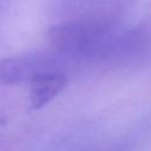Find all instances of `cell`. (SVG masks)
I'll use <instances>...</instances> for the list:
<instances>
[{"label":"cell","mask_w":151,"mask_h":151,"mask_svg":"<svg viewBox=\"0 0 151 151\" xmlns=\"http://www.w3.org/2000/svg\"><path fill=\"white\" fill-rule=\"evenodd\" d=\"M46 35L48 42L64 55L109 58L120 33L109 20L88 18L54 25L48 28Z\"/></svg>","instance_id":"obj_1"},{"label":"cell","mask_w":151,"mask_h":151,"mask_svg":"<svg viewBox=\"0 0 151 151\" xmlns=\"http://www.w3.org/2000/svg\"><path fill=\"white\" fill-rule=\"evenodd\" d=\"M58 70L57 60L42 53H26L0 60V84L14 85L31 81L37 74Z\"/></svg>","instance_id":"obj_2"},{"label":"cell","mask_w":151,"mask_h":151,"mask_svg":"<svg viewBox=\"0 0 151 151\" xmlns=\"http://www.w3.org/2000/svg\"><path fill=\"white\" fill-rule=\"evenodd\" d=\"M66 74L58 70H50L37 74L31 81L29 104L34 110L41 109L53 100L66 86Z\"/></svg>","instance_id":"obj_3"}]
</instances>
